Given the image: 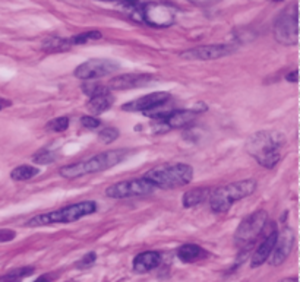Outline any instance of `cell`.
Wrapping results in <instances>:
<instances>
[{
	"mask_svg": "<svg viewBox=\"0 0 300 282\" xmlns=\"http://www.w3.org/2000/svg\"><path fill=\"white\" fill-rule=\"evenodd\" d=\"M155 80V78L148 74H125V75L116 76L107 85L109 91H125V90H135L151 85Z\"/></svg>",
	"mask_w": 300,
	"mask_h": 282,
	"instance_id": "cell-13",
	"label": "cell"
},
{
	"mask_svg": "<svg viewBox=\"0 0 300 282\" xmlns=\"http://www.w3.org/2000/svg\"><path fill=\"white\" fill-rule=\"evenodd\" d=\"M71 47H72L71 38L62 37H49L41 44V48L47 53H62L69 50Z\"/></svg>",
	"mask_w": 300,
	"mask_h": 282,
	"instance_id": "cell-21",
	"label": "cell"
},
{
	"mask_svg": "<svg viewBox=\"0 0 300 282\" xmlns=\"http://www.w3.org/2000/svg\"><path fill=\"white\" fill-rule=\"evenodd\" d=\"M145 180H148L155 188H174L180 186H186L193 178V168L183 164V162H174V164H161L154 168L148 170L144 176Z\"/></svg>",
	"mask_w": 300,
	"mask_h": 282,
	"instance_id": "cell-4",
	"label": "cell"
},
{
	"mask_svg": "<svg viewBox=\"0 0 300 282\" xmlns=\"http://www.w3.org/2000/svg\"><path fill=\"white\" fill-rule=\"evenodd\" d=\"M131 154V150H107V152H103V154H97L88 160L74 162V164H69V166H63V167L59 168V174L65 178H78V177H82V176L106 171V170L120 164Z\"/></svg>",
	"mask_w": 300,
	"mask_h": 282,
	"instance_id": "cell-2",
	"label": "cell"
},
{
	"mask_svg": "<svg viewBox=\"0 0 300 282\" xmlns=\"http://www.w3.org/2000/svg\"><path fill=\"white\" fill-rule=\"evenodd\" d=\"M285 136L277 130H261L249 136L246 150L265 168H274L282 156Z\"/></svg>",
	"mask_w": 300,
	"mask_h": 282,
	"instance_id": "cell-1",
	"label": "cell"
},
{
	"mask_svg": "<svg viewBox=\"0 0 300 282\" xmlns=\"http://www.w3.org/2000/svg\"><path fill=\"white\" fill-rule=\"evenodd\" d=\"M17 237V232L12 230H0V243H8L12 242Z\"/></svg>",
	"mask_w": 300,
	"mask_h": 282,
	"instance_id": "cell-30",
	"label": "cell"
},
{
	"mask_svg": "<svg viewBox=\"0 0 300 282\" xmlns=\"http://www.w3.org/2000/svg\"><path fill=\"white\" fill-rule=\"evenodd\" d=\"M161 264V254L157 252H144L133 259V270L136 274H147L158 268Z\"/></svg>",
	"mask_w": 300,
	"mask_h": 282,
	"instance_id": "cell-16",
	"label": "cell"
},
{
	"mask_svg": "<svg viewBox=\"0 0 300 282\" xmlns=\"http://www.w3.org/2000/svg\"><path fill=\"white\" fill-rule=\"evenodd\" d=\"M57 158L56 150H38L37 154L33 156V161L36 164H40V166H49L52 162H55Z\"/></svg>",
	"mask_w": 300,
	"mask_h": 282,
	"instance_id": "cell-24",
	"label": "cell"
},
{
	"mask_svg": "<svg viewBox=\"0 0 300 282\" xmlns=\"http://www.w3.org/2000/svg\"><path fill=\"white\" fill-rule=\"evenodd\" d=\"M40 172V170L37 167H33V166H28V164H24V166H19L17 168L12 170L11 172V178L14 182H27V180H31L34 178Z\"/></svg>",
	"mask_w": 300,
	"mask_h": 282,
	"instance_id": "cell-22",
	"label": "cell"
},
{
	"mask_svg": "<svg viewBox=\"0 0 300 282\" xmlns=\"http://www.w3.org/2000/svg\"><path fill=\"white\" fill-rule=\"evenodd\" d=\"M269 2H281V0H269Z\"/></svg>",
	"mask_w": 300,
	"mask_h": 282,
	"instance_id": "cell-37",
	"label": "cell"
},
{
	"mask_svg": "<svg viewBox=\"0 0 300 282\" xmlns=\"http://www.w3.org/2000/svg\"><path fill=\"white\" fill-rule=\"evenodd\" d=\"M234 52L236 46L231 44H209L186 50L180 54V57L186 60H217L228 54H233Z\"/></svg>",
	"mask_w": 300,
	"mask_h": 282,
	"instance_id": "cell-11",
	"label": "cell"
},
{
	"mask_svg": "<svg viewBox=\"0 0 300 282\" xmlns=\"http://www.w3.org/2000/svg\"><path fill=\"white\" fill-rule=\"evenodd\" d=\"M198 116L196 110H174V112H170L161 122L173 129H179V128H185L190 124Z\"/></svg>",
	"mask_w": 300,
	"mask_h": 282,
	"instance_id": "cell-17",
	"label": "cell"
},
{
	"mask_svg": "<svg viewBox=\"0 0 300 282\" xmlns=\"http://www.w3.org/2000/svg\"><path fill=\"white\" fill-rule=\"evenodd\" d=\"M69 128V117L66 116H62V117H56L53 120H50L47 124H46V129L49 132H55V133H60L68 130Z\"/></svg>",
	"mask_w": 300,
	"mask_h": 282,
	"instance_id": "cell-25",
	"label": "cell"
},
{
	"mask_svg": "<svg viewBox=\"0 0 300 282\" xmlns=\"http://www.w3.org/2000/svg\"><path fill=\"white\" fill-rule=\"evenodd\" d=\"M119 70V63L110 58H90L81 63L75 69L74 75L81 80H95L109 76Z\"/></svg>",
	"mask_w": 300,
	"mask_h": 282,
	"instance_id": "cell-9",
	"label": "cell"
},
{
	"mask_svg": "<svg viewBox=\"0 0 300 282\" xmlns=\"http://www.w3.org/2000/svg\"><path fill=\"white\" fill-rule=\"evenodd\" d=\"M113 102H114V98L110 92H106V94L97 95L90 98L88 101V110L93 114H101L104 112H107L109 108H112Z\"/></svg>",
	"mask_w": 300,
	"mask_h": 282,
	"instance_id": "cell-20",
	"label": "cell"
},
{
	"mask_svg": "<svg viewBox=\"0 0 300 282\" xmlns=\"http://www.w3.org/2000/svg\"><path fill=\"white\" fill-rule=\"evenodd\" d=\"M117 138H119V130L116 128H104L98 132V140L106 145L113 144Z\"/></svg>",
	"mask_w": 300,
	"mask_h": 282,
	"instance_id": "cell-27",
	"label": "cell"
},
{
	"mask_svg": "<svg viewBox=\"0 0 300 282\" xmlns=\"http://www.w3.org/2000/svg\"><path fill=\"white\" fill-rule=\"evenodd\" d=\"M188 2L196 4V6H209V4H212V3H215L218 0H188Z\"/></svg>",
	"mask_w": 300,
	"mask_h": 282,
	"instance_id": "cell-31",
	"label": "cell"
},
{
	"mask_svg": "<svg viewBox=\"0 0 300 282\" xmlns=\"http://www.w3.org/2000/svg\"><path fill=\"white\" fill-rule=\"evenodd\" d=\"M53 280V276L50 275V274H46V275H41V276H38L37 280L34 282H50Z\"/></svg>",
	"mask_w": 300,
	"mask_h": 282,
	"instance_id": "cell-33",
	"label": "cell"
},
{
	"mask_svg": "<svg viewBox=\"0 0 300 282\" xmlns=\"http://www.w3.org/2000/svg\"><path fill=\"white\" fill-rule=\"evenodd\" d=\"M268 222V214L265 209H259L249 216H246L239 224L234 232V243L237 247H249L253 244L258 237L262 234L263 228Z\"/></svg>",
	"mask_w": 300,
	"mask_h": 282,
	"instance_id": "cell-8",
	"label": "cell"
},
{
	"mask_svg": "<svg viewBox=\"0 0 300 282\" xmlns=\"http://www.w3.org/2000/svg\"><path fill=\"white\" fill-rule=\"evenodd\" d=\"M171 98V95L166 91H160V92H152L148 95H142L133 101L126 102L125 106H122V110L125 112H131V113H136V112H142L147 113L151 112L157 107L166 106L167 101Z\"/></svg>",
	"mask_w": 300,
	"mask_h": 282,
	"instance_id": "cell-12",
	"label": "cell"
},
{
	"mask_svg": "<svg viewBox=\"0 0 300 282\" xmlns=\"http://www.w3.org/2000/svg\"><path fill=\"white\" fill-rule=\"evenodd\" d=\"M125 8L131 12V16L135 20L148 24L154 28H167L176 20L174 8L166 3L151 2L141 4L139 2H136L133 4H126Z\"/></svg>",
	"mask_w": 300,
	"mask_h": 282,
	"instance_id": "cell-5",
	"label": "cell"
},
{
	"mask_svg": "<svg viewBox=\"0 0 300 282\" xmlns=\"http://www.w3.org/2000/svg\"><path fill=\"white\" fill-rule=\"evenodd\" d=\"M285 79L288 80V82H293V84H296L297 80H299V72L294 69L293 72H290V74H287V76H285Z\"/></svg>",
	"mask_w": 300,
	"mask_h": 282,
	"instance_id": "cell-32",
	"label": "cell"
},
{
	"mask_svg": "<svg viewBox=\"0 0 300 282\" xmlns=\"http://www.w3.org/2000/svg\"><path fill=\"white\" fill-rule=\"evenodd\" d=\"M95 210H97V204L94 200H85V202L74 204L69 206L60 208L57 210H52L47 214L36 215L31 220H28L24 226L28 228H36V226H53V224H71L87 215L94 214Z\"/></svg>",
	"mask_w": 300,
	"mask_h": 282,
	"instance_id": "cell-3",
	"label": "cell"
},
{
	"mask_svg": "<svg viewBox=\"0 0 300 282\" xmlns=\"http://www.w3.org/2000/svg\"><path fill=\"white\" fill-rule=\"evenodd\" d=\"M204 256H205V252L198 244L189 243V244L180 246L177 248V258L185 264H192V262H195V260H198Z\"/></svg>",
	"mask_w": 300,
	"mask_h": 282,
	"instance_id": "cell-19",
	"label": "cell"
},
{
	"mask_svg": "<svg viewBox=\"0 0 300 282\" xmlns=\"http://www.w3.org/2000/svg\"><path fill=\"white\" fill-rule=\"evenodd\" d=\"M277 236H278V232H277L275 230H272V231L265 237V240L259 244V247L256 248V252H255L253 256H252V262H250V266H252V268H258V266L263 264L269 259V256H271V253H272V248H274V244H275V242H277Z\"/></svg>",
	"mask_w": 300,
	"mask_h": 282,
	"instance_id": "cell-15",
	"label": "cell"
},
{
	"mask_svg": "<svg viewBox=\"0 0 300 282\" xmlns=\"http://www.w3.org/2000/svg\"><path fill=\"white\" fill-rule=\"evenodd\" d=\"M82 91H84V94L88 95L90 98L97 96V95L106 94V92H110L106 85H103V84H100L97 80H85L84 85H82Z\"/></svg>",
	"mask_w": 300,
	"mask_h": 282,
	"instance_id": "cell-23",
	"label": "cell"
},
{
	"mask_svg": "<svg viewBox=\"0 0 300 282\" xmlns=\"http://www.w3.org/2000/svg\"><path fill=\"white\" fill-rule=\"evenodd\" d=\"M98 2H120V3L125 6V4H132V3H136L138 0H98Z\"/></svg>",
	"mask_w": 300,
	"mask_h": 282,
	"instance_id": "cell-34",
	"label": "cell"
},
{
	"mask_svg": "<svg viewBox=\"0 0 300 282\" xmlns=\"http://www.w3.org/2000/svg\"><path fill=\"white\" fill-rule=\"evenodd\" d=\"M209 193L211 190L208 188H195L188 190L185 194H183V206L185 208H193L201 205L202 202H205L206 199L209 198Z\"/></svg>",
	"mask_w": 300,
	"mask_h": 282,
	"instance_id": "cell-18",
	"label": "cell"
},
{
	"mask_svg": "<svg viewBox=\"0 0 300 282\" xmlns=\"http://www.w3.org/2000/svg\"><path fill=\"white\" fill-rule=\"evenodd\" d=\"M155 186L151 184L148 180L135 178L128 182H120L112 184L106 188V194L112 199H125V198H133V196H145L154 192Z\"/></svg>",
	"mask_w": 300,
	"mask_h": 282,
	"instance_id": "cell-10",
	"label": "cell"
},
{
	"mask_svg": "<svg viewBox=\"0 0 300 282\" xmlns=\"http://www.w3.org/2000/svg\"><path fill=\"white\" fill-rule=\"evenodd\" d=\"M6 106H9V102H6V101H0V110L5 108Z\"/></svg>",
	"mask_w": 300,
	"mask_h": 282,
	"instance_id": "cell-35",
	"label": "cell"
},
{
	"mask_svg": "<svg viewBox=\"0 0 300 282\" xmlns=\"http://www.w3.org/2000/svg\"><path fill=\"white\" fill-rule=\"evenodd\" d=\"M293 246H294V232L290 228H284L277 236V242H275L272 253L269 256L271 258L269 264L272 266H280L281 264H284L285 259L290 256Z\"/></svg>",
	"mask_w": 300,
	"mask_h": 282,
	"instance_id": "cell-14",
	"label": "cell"
},
{
	"mask_svg": "<svg viewBox=\"0 0 300 282\" xmlns=\"http://www.w3.org/2000/svg\"><path fill=\"white\" fill-rule=\"evenodd\" d=\"M274 37L282 46H297L299 42V4L293 2L274 22Z\"/></svg>",
	"mask_w": 300,
	"mask_h": 282,
	"instance_id": "cell-7",
	"label": "cell"
},
{
	"mask_svg": "<svg viewBox=\"0 0 300 282\" xmlns=\"http://www.w3.org/2000/svg\"><path fill=\"white\" fill-rule=\"evenodd\" d=\"M81 124L85 128V129H91V130H94V129H98L100 126H101V122L94 117V116H84L82 118H81Z\"/></svg>",
	"mask_w": 300,
	"mask_h": 282,
	"instance_id": "cell-28",
	"label": "cell"
},
{
	"mask_svg": "<svg viewBox=\"0 0 300 282\" xmlns=\"http://www.w3.org/2000/svg\"><path fill=\"white\" fill-rule=\"evenodd\" d=\"M255 188H256V182L252 178H247V180L236 182L223 188L211 190L209 198H208L209 206L214 212H218V214L227 212L236 202L250 196L255 192Z\"/></svg>",
	"mask_w": 300,
	"mask_h": 282,
	"instance_id": "cell-6",
	"label": "cell"
},
{
	"mask_svg": "<svg viewBox=\"0 0 300 282\" xmlns=\"http://www.w3.org/2000/svg\"><path fill=\"white\" fill-rule=\"evenodd\" d=\"M282 282H297V278H287V280H284Z\"/></svg>",
	"mask_w": 300,
	"mask_h": 282,
	"instance_id": "cell-36",
	"label": "cell"
},
{
	"mask_svg": "<svg viewBox=\"0 0 300 282\" xmlns=\"http://www.w3.org/2000/svg\"><path fill=\"white\" fill-rule=\"evenodd\" d=\"M100 38H103V34L100 31H88V32H82V34H78L75 37H72L71 42H72V46H76V44H85L88 41L100 40Z\"/></svg>",
	"mask_w": 300,
	"mask_h": 282,
	"instance_id": "cell-26",
	"label": "cell"
},
{
	"mask_svg": "<svg viewBox=\"0 0 300 282\" xmlns=\"http://www.w3.org/2000/svg\"><path fill=\"white\" fill-rule=\"evenodd\" d=\"M95 259H97V254H95L94 252H90V253H87L78 264L76 266L79 268V269H85V268H90L91 264H94Z\"/></svg>",
	"mask_w": 300,
	"mask_h": 282,
	"instance_id": "cell-29",
	"label": "cell"
}]
</instances>
